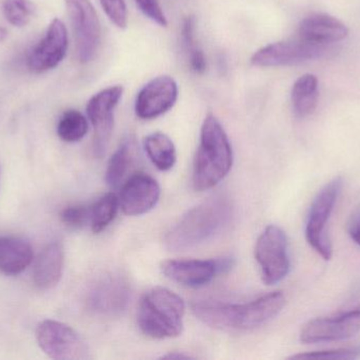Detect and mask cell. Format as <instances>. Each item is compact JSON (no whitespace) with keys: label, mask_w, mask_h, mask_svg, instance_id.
Listing matches in <instances>:
<instances>
[{"label":"cell","mask_w":360,"mask_h":360,"mask_svg":"<svg viewBox=\"0 0 360 360\" xmlns=\"http://www.w3.org/2000/svg\"><path fill=\"white\" fill-rule=\"evenodd\" d=\"M285 306L283 292H273L247 304L198 302L191 306L201 323L224 332H250L274 319Z\"/></svg>","instance_id":"6da1fadb"},{"label":"cell","mask_w":360,"mask_h":360,"mask_svg":"<svg viewBox=\"0 0 360 360\" xmlns=\"http://www.w3.org/2000/svg\"><path fill=\"white\" fill-rule=\"evenodd\" d=\"M232 211V205L226 197L215 196L203 201L186 211L167 232V249L181 252L207 242L228 225Z\"/></svg>","instance_id":"7a4b0ae2"},{"label":"cell","mask_w":360,"mask_h":360,"mask_svg":"<svg viewBox=\"0 0 360 360\" xmlns=\"http://www.w3.org/2000/svg\"><path fill=\"white\" fill-rule=\"evenodd\" d=\"M233 149L219 120L209 114L203 120L194 161L193 186L197 192L212 190L230 173Z\"/></svg>","instance_id":"3957f363"},{"label":"cell","mask_w":360,"mask_h":360,"mask_svg":"<svg viewBox=\"0 0 360 360\" xmlns=\"http://www.w3.org/2000/svg\"><path fill=\"white\" fill-rule=\"evenodd\" d=\"M184 313L186 304L180 296L166 287H154L141 298L137 323L145 335L154 340L179 337Z\"/></svg>","instance_id":"277c9868"},{"label":"cell","mask_w":360,"mask_h":360,"mask_svg":"<svg viewBox=\"0 0 360 360\" xmlns=\"http://www.w3.org/2000/svg\"><path fill=\"white\" fill-rule=\"evenodd\" d=\"M342 184L340 177L329 182L313 201L307 220V242L327 261L333 255V247L327 232V224L342 192Z\"/></svg>","instance_id":"5b68a950"},{"label":"cell","mask_w":360,"mask_h":360,"mask_svg":"<svg viewBox=\"0 0 360 360\" xmlns=\"http://www.w3.org/2000/svg\"><path fill=\"white\" fill-rule=\"evenodd\" d=\"M36 340L42 352L52 359L84 360L90 350L84 338L70 325L60 321H42L36 329Z\"/></svg>","instance_id":"8992f818"},{"label":"cell","mask_w":360,"mask_h":360,"mask_svg":"<svg viewBox=\"0 0 360 360\" xmlns=\"http://www.w3.org/2000/svg\"><path fill=\"white\" fill-rule=\"evenodd\" d=\"M255 259L259 264L262 281L266 285L281 283L290 272L288 238L277 225H269L258 237Z\"/></svg>","instance_id":"52a82bcc"},{"label":"cell","mask_w":360,"mask_h":360,"mask_svg":"<svg viewBox=\"0 0 360 360\" xmlns=\"http://www.w3.org/2000/svg\"><path fill=\"white\" fill-rule=\"evenodd\" d=\"M68 15L73 27L76 53L80 63L92 61L101 44L98 15L90 0H65Z\"/></svg>","instance_id":"ba28073f"},{"label":"cell","mask_w":360,"mask_h":360,"mask_svg":"<svg viewBox=\"0 0 360 360\" xmlns=\"http://www.w3.org/2000/svg\"><path fill=\"white\" fill-rule=\"evenodd\" d=\"M329 46L313 44L296 36L293 39L283 40L262 46L254 53L252 65L256 67H283L297 65L327 54Z\"/></svg>","instance_id":"9c48e42d"},{"label":"cell","mask_w":360,"mask_h":360,"mask_svg":"<svg viewBox=\"0 0 360 360\" xmlns=\"http://www.w3.org/2000/svg\"><path fill=\"white\" fill-rule=\"evenodd\" d=\"M124 94V87L112 86L99 91L91 97L86 113L94 129L93 151L103 156L107 150L114 127V112Z\"/></svg>","instance_id":"30bf717a"},{"label":"cell","mask_w":360,"mask_h":360,"mask_svg":"<svg viewBox=\"0 0 360 360\" xmlns=\"http://www.w3.org/2000/svg\"><path fill=\"white\" fill-rule=\"evenodd\" d=\"M177 99L179 86L174 78L158 76L139 91L135 101V113L141 120H154L172 109Z\"/></svg>","instance_id":"8fae6325"},{"label":"cell","mask_w":360,"mask_h":360,"mask_svg":"<svg viewBox=\"0 0 360 360\" xmlns=\"http://www.w3.org/2000/svg\"><path fill=\"white\" fill-rule=\"evenodd\" d=\"M360 331V306L335 317L314 319L300 332L304 344L340 342L354 337Z\"/></svg>","instance_id":"7c38bea8"},{"label":"cell","mask_w":360,"mask_h":360,"mask_svg":"<svg viewBox=\"0 0 360 360\" xmlns=\"http://www.w3.org/2000/svg\"><path fill=\"white\" fill-rule=\"evenodd\" d=\"M160 186L147 173H135L122 187L120 207L124 215L135 217L145 215L158 205L160 199Z\"/></svg>","instance_id":"4fadbf2b"},{"label":"cell","mask_w":360,"mask_h":360,"mask_svg":"<svg viewBox=\"0 0 360 360\" xmlns=\"http://www.w3.org/2000/svg\"><path fill=\"white\" fill-rule=\"evenodd\" d=\"M130 302V287L120 275H109L95 283L88 296V306L93 312L116 316L124 312Z\"/></svg>","instance_id":"5bb4252c"},{"label":"cell","mask_w":360,"mask_h":360,"mask_svg":"<svg viewBox=\"0 0 360 360\" xmlns=\"http://www.w3.org/2000/svg\"><path fill=\"white\" fill-rule=\"evenodd\" d=\"M69 46L67 27L56 18L49 25L46 36L36 46L29 58V67L35 73L54 69L65 58Z\"/></svg>","instance_id":"9a60e30c"},{"label":"cell","mask_w":360,"mask_h":360,"mask_svg":"<svg viewBox=\"0 0 360 360\" xmlns=\"http://www.w3.org/2000/svg\"><path fill=\"white\" fill-rule=\"evenodd\" d=\"M160 268L167 278L192 289L209 285L216 275H219L217 259L167 260Z\"/></svg>","instance_id":"2e32d148"},{"label":"cell","mask_w":360,"mask_h":360,"mask_svg":"<svg viewBox=\"0 0 360 360\" xmlns=\"http://www.w3.org/2000/svg\"><path fill=\"white\" fill-rule=\"evenodd\" d=\"M345 23L328 14H312L306 17L298 27L297 36L313 44L329 46L342 42L348 36Z\"/></svg>","instance_id":"e0dca14e"},{"label":"cell","mask_w":360,"mask_h":360,"mask_svg":"<svg viewBox=\"0 0 360 360\" xmlns=\"http://www.w3.org/2000/svg\"><path fill=\"white\" fill-rule=\"evenodd\" d=\"M65 266V249L59 241L49 243L38 256L34 266L33 278L40 290H51L58 285Z\"/></svg>","instance_id":"ac0fdd59"},{"label":"cell","mask_w":360,"mask_h":360,"mask_svg":"<svg viewBox=\"0 0 360 360\" xmlns=\"http://www.w3.org/2000/svg\"><path fill=\"white\" fill-rule=\"evenodd\" d=\"M33 249L27 241L16 237H0V273L16 276L33 261Z\"/></svg>","instance_id":"d6986e66"},{"label":"cell","mask_w":360,"mask_h":360,"mask_svg":"<svg viewBox=\"0 0 360 360\" xmlns=\"http://www.w3.org/2000/svg\"><path fill=\"white\" fill-rule=\"evenodd\" d=\"M139 160V147L133 137H128L120 144L118 149L108 163L105 171V182L112 188H117L124 182V178L131 173L135 162Z\"/></svg>","instance_id":"ffe728a7"},{"label":"cell","mask_w":360,"mask_h":360,"mask_svg":"<svg viewBox=\"0 0 360 360\" xmlns=\"http://www.w3.org/2000/svg\"><path fill=\"white\" fill-rule=\"evenodd\" d=\"M292 106L296 118H304L316 109L319 101V80L313 74L300 76L293 85Z\"/></svg>","instance_id":"44dd1931"},{"label":"cell","mask_w":360,"mask_h":360,"mask_svg":"<svg viewBox=\"0 0 360 360\" xmlns=\"http://www.w3.org/2000/svg\"><path fill=\"white\" fill-rule=\"evenodd\" d=\"M143 147L156 168L168 171L176 163V148L172 139L162 132H153L143 139Z\"/></svg>","instance_id":"7402d4cb"},{"label":"cell","mask_w":360,"mask_h":360,"mask_svg":"<svg viewBox=\"0 0 360 360\" xmlns=\"http://www.w3.org/2000/svg\"><path fill=\"white\" fill-rule=\"evenodd\" d=\"M120 200L115 194H107L90 206V226L94 234L103 232L115 219Z\"/></svg>","instance_id":"603a6c76"},{"label":"cell","mask_w":360,"mask_h":360,"mask_svg":"<svg viewBox=\"0 0 360 360\" xmlns=\"http://www.w3.org/2000/svg\"><path fill=\"white\" fill-rule=\"evenodd\" d=\"M89 131V122L82 112L75 109L67 110L57 125V135L67 143L82 141Z\"/></svg>","instance_id":"cb8c5ba5"},{"label":"cell","mask_w":360,"mask_h":360,"mask_svg":"<svg viewBox=\"0 0 360 360\" xmlns=\"http://www.w3.org/2000/svg\"><path fill=\"white\" fill-rule=\"evenodd\" d=\"M2 12L11 25L25 27L31 20L35 6L31 0H4Z\"/></svg>","instance_id":"d4e9b609"},{"label":"cell","mask_w":360,"mask_h":360,"mask_svg":"<svg viewBox=\"0 0 360 360\" xmlns=\"http://www.w3.org/2000/svg\"><path fill=\"white\" fill-rule=\"evenodd\" d=\"M360 356V348L338 349V350L319 351L294 355L291 359H356Z\"/></svg>","instance_id":"484cf974"},{"label":"cell","mask_w":360,"mask_h":360,"mask_svg":"<svg viewBox=\"0 0 360 360\" xmlns=\"http://www.w3.org/2000/svg\"><path fill=\"white\" fill-rule=\"evenodd\" d=\"M101 4L110 20L120 29H126L128 25V8L124 0H101Z\"/></svg>","instance_id":"4316f807"},{"label":"cell","mask_w":360,"mask_h":360,"mask_svg":"<svg viewBox=\"0 0 360 360\" xmlns=\"http://www.w3.org/2000/svg\"><path fill=\"white\" fill-rule=\"evenodd\" d=\"M60 219L70 228H84L86 224H90V206L74 205L67 207L61 211Z\"/></svg>","instance_id":"83f0119b"},{"label":"cell","mask_w":360,"mask_h":360,"mask_svg":"<svg viewBox=\"0 0 360 360\" xmlns=\"http://www.w3.org/2000/svg\"><path fill=\"white\" fill-rule=\"evenodd\" d=\"M141 12L162 27L168 25L166 15L158 0H135Z\"/></svg>","instance_id":"f1b7e54d"},{"label":"cell","mask_w":360,"mask_h":360,"mask_svg":"<svg viewBox=\"0 0 360 360\" xmlns=\"http://www.w3.org/2000/svg\"><path fill=\"white\" fill-rule=\"evenodd\" d=\"M195 18L193 16H188L184 19L181 25V37L188 54L193 51L197 50L196 37H195Z\"/></svg>","instance_id":"f546056e"},{"label":"cell","mask_w":360,"mask_h":360,"mask_svg":"<svg viewBox=\"0 0 360 360\" xmlns=\"http://www.w3.org/2000/svg\"><path fill=\"white\" fill-rule=\"evenodd\" d=\"M188 61H190L191 69L195 73L202 74L207 70V59L199 48L188 54Z\"/></svg>","instance_id":"4dcf8cb0"},{"label":"cell","mask_w":360,"mask_h":360,"mask_svg":"<svg viewBox=\"0 0 360 360\" xmlns=\"http://www.w3.org/2000/svg\"><path fill=\"white\" fill-rule=\"evenodd\" d=\"M349 236L360 247V211L353 216L348 225Z\"/></svg>","instance_id":"1f68e13d"},{"label":"cell","mask_w":360,"mask_h":360,"mask_svg":"<svg viewBox=\"0 0 360 360\" xmlns=\"http://www.w3.org/2000/svg\"><path fill=\"white\" fill-rule=\"evenodd\" d=\"M162 359H192L190 355H184L179 354V353L175 352L173 354L166 355V356H162Z\"/></svg>","instance_id":"d6a6232c"},{"label":"cell","mask_w":360,"mask_h":360,"mask_svg":"<svg viewBox=\"0 0 360 360\" xmlns=\"http://www.w3.org/2000/svg\"><path fill=\"white\" fill-rule=\"evenodd\" d=\"M6 35H8V32L4 27H0V42H4L6 39Z\"/></svg>","instance_id":"836d02e7"}]
</instances>
